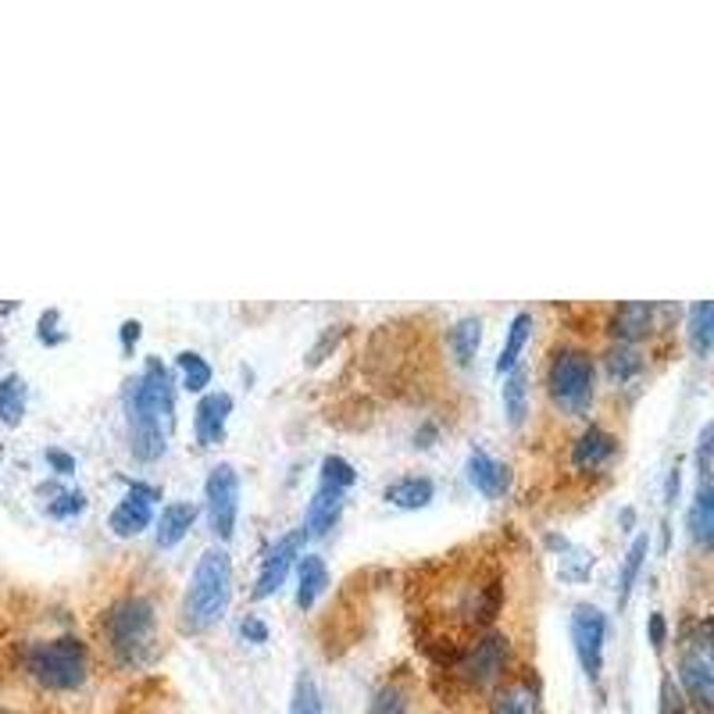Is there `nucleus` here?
<instances>
[{"mask_svg":"<svg viewBox=\"0 0 714 714\" xmlns=\"http://www.w3.org/2000/svg\"><path fill=\"white\" fill-rule=\"evenodd\" d=\"M126 421L129 451L140 461H157L168 447V429L176 421V393L168 368L151 357L147 368L126 382Z\"/></svg>","mask_w":714,"mask_h":714,"instance_id":"nucleus-1","label":"nucleus"},{"mask_svg":"<svg viewBox=\"0 0 714 714\" xmlns=\"http://www.w3.org/2000/svg\"><path fill=\"white\" fill-rule=\"evenodd\" d=\"M304 544H308V528H294V533H286L279 544L269 550V558L261 564V575H258V586H254V600H264L272 597V593H279V586L286 583V572L289 564L304 558Z\"/></svg>","mask_w":714,"mask_h":714,"instance_id":"nucleus-9","label":"nucleus"},{"mask_svg":"<svg viewBox=\"0 0 714 714\" xmlns=\"http://www.w3.org/2000/svg\"><path fill=\"white\" fill-rule=\"evenodd\" d=\"M197 522V508L193 504H182V500H176V504H165L162 508V519H157V533H154V544L157 547H176L182 536L190 533V525Z\"/></svg>","mask_w":714,"mask_h":714,"instance_id":"nucleus-19","label":"nucleus"},{"mask_svg":"<svg viewBox=\"0 0 714 714\" xmlns=\"http://www.w3.org/2000/svg\"><path fill=\"white\" fill-rule=\"evenodd\" d=\"M343 514V493L340 489H329V486H319L308 504V519H304V528H308V536H325L329 528L340 522Z\"/></svg>","mask_w":714,"mask_h":714,"instance_id":"nucleus-16","label":"nucleus"},{"mask_svg":"<svg viewBox=\"0 0 714 714\" xmlns=\"http://www.w3.org/2000/svg\"><path fill=\"white\" fill-rule=\"evenodd\" d=\"M289 714H325L319 682H314L311 671H300L294 682V700H289Z\"/></svg>","mask_w":714,"mask_h":714,"instance_id":"nucleus-28","label":"nucleus"},{"mask_svg":"<svg viewBox=\"0 0 714 714\" xmlns=\"http://www.w3.org/2000/svg\"><path fill=\"white\" fill-rule=\"evenodd\" d=\"M25 415V379L8 376L0 379V421L4 426H19Z\"/></svg>","mask_w":714,"mask_h":714,"instance_id":"nucleus-27","label":"nucleus"},{"mask_svg":"<svg viewBox=\"0 0 714 714\" xmlns=\"http://www.w3.org/2000/svg\"><path fill=\"white\" fill-rule=\"evenodd\" d=\"M711 454H714V421L700 432V447H697V461H700V472H707L711 465Z\"/></svg>","mask_w":714,"mask_h":714,"instance_id":"nucleus-36","label":"nucleus"},{"mask_svg":"<svg viewBox=\"0 0 714 714\" xmlns=\"http://www.w3.org/2000/svg\"><path fill=\"white\" fill-rule=\"evenodd\" d=\"M233 600V561L222 547H211L197 558L187 597H182V629L207 632L218 626Z\"/></svg>","mask_w":714,"mask_h":714,"instance_id":"nucleus-2","label":"nucleus"},{"mask_svg":"<svg viewBox=\"0 0 714 714\" xmlns=\"http://www.w3.org/2000/svg\"><path fill=\"white\" fill-rule=\"evenodd\" d=\"M646 550H651V539H646V533H640L636 539H632V547L626 554V564H621V575H618V607L629 604V593H632V586H636V579H640V568L646 561Z\"/></svg>","mask_w":714,"mask_h":714,"instance_id":"nucleus-25","label":"nucleus"},{"mask_svg":"<svg viewBox=\"0 0 714 714\" xmlns=\"http://www.w3.org/2000/svg\"><path fill=\"white\" fill-rule=\"evenodd\" d=\"M593 382H597V365L593 357L579 347H561L550 354L547 365V390L554 396V404L564 412H586L593 401Z\"/></svg>","mask_w":714,"mask_h":714,"instance_id":"nucleus-5","label":"nucleus"},{"mask_svg":"<svg viewBox=\"0 0 714 714\" xmlns=\"http://www.w3.org/2000/svg\"><path fill=\"white\" fill-rule=\"evenodd\" d=\"M372 714H407L412 711V700H407V690L401 682H386V686H379L376 697H372V707H368Z\"/></svg>","mask_w":714,"mask_h":714,"instance_id":"nucleus-31","label":"nucleus"},{"mask_svg":"<svg viewBox=\"0 0 714 714\" xmlns=\"http://www.w3.org/2000/svg\"><path fill=\"white\" fill-rule=\"evenodd\" d=\"M528 336H533V314L519 311V314L511 319V325H508L504 350H500V357H497V376H508V372H514V368H519V357H522V350H525Z\"/></svg>","mask_w":714,"mask_h":714,"instance_id":"nucleus-21","label":"nucleus"},{"mask_svg":"<svg viewBox=\"0 0 714 714\" xmlns=\"http://www.w3.org/2000/svg\"><path fill=\"white\" fill-rule=\"evenodd\" d=\"M233 415V396L229 393H204L193 412V432L201 447H215L226 440V421Z\"/></svg>","mask_w":714,"mask_h":714,"instance_id":"nucleus-11","label":"nucleus"},{"mask_svg":"<svg viewBox=\"0 0 714 714\" xmlns=\"http://www.w3.org/2000/svg\"><path fill=\"white\" fill-rule=\"evenodd\" d=\"M604 632H607V618H604L600 607L575 604V611H572V643H575L579 665H583L590 682H597L600 668H604Z\"/></svg>","mask_w":714,"mask_h":714,"instance_id":"nucleus-8","label":"nucleus"},{"mask_svg":"<svg viewBox=\"0 0 714 714\" xmlns=\"http://www.w3.org/2000/svg\"><path fill=\"white\" fill-rule=\"evenodd\" d=\"M204 500H207V522L222 544L233 539L236 533V514H240V472L229 461H222L207 472L204 483Z\"/></svg>","mask_w":714,"mask_h":714,"instance_id":"nucleus-6","label":"nucleus"},{"mask_svg":"<svg viewBox=\"0 0 714 714\" xmlns=\"http://www.w3.org/2000/svg\"><path fill=\"white\" fill-rule=\"evenodd\" d=\"M83 508H86V497L83 493H61L47 511L55 514V519H72V514H79Z\"/></svg>","mask_w":714,"mask_h":714,"instance_id":"nucleus-33","label":"nucleus"},{"mask_svg":"<svg viewBox=\"0 0 714 714\" xmlns=\"http://www.w3.org/2000/svg\"><path fill=\"white\" fill-rule=\"evenodd\" d=\"M665 632H668V629H665V615L654 611V615H651V643L657 646V651L665 646Z\"/></svg>","mask_w":714,"mask_h":714,"instance_id":"nucleus-37","label":"nucleus"},{"mask_svg":"<svg viewBox=\"0 0 714 714\" xmlns=\"http://www.w3.org/2000/svg\"><path fill=\"white\" fill-rule=\"evenodd\" d=\"M25 668L29 676L47 686V690H79L86 682V671H90V654H86V643L75 640V636H58V640H44V643H33L25 651Z\"/></svg>","mask_w":714,"mask_h":714,"instance_id":"nucleus-4","label":"nucleus"},{"mask_svg":"<svg viewBox=\"0 0 714 714\" xmlns=\"http://www.w3.org/2000/svg\"><path fill=\"white\" fill-rule=\"evenodd\" d=\"M504 415L511 426H522L528 415V372L525 368H514L504 379Z\"/></svg>","mask_w":714,"mask_h":714,"instance_id":"nucleus-23","label":"nucleus"},{"mask_svg":"<svg viewBox=\"0 0 714 714\" xmlns=\"http://www.w3.org/2000/svg\"><path fill=\"white\" fill-rule=\"evenodd\" d=\"M432 497H436V486H432V479H426V475H404V479L386 486V500L393 508H404V511L426 508Z\"/></svg>","mask_w":714,"mask_h":714,"instance_id":"nucleus-20","label":"nucleus"},{"mask_svg":"<svg viewBox=\"0 0 714 714\" xmlns=\"http://www.w3.org/2000/svg\"><path fill=\"white\" fill-rule=\"evenodd\" d=\"M690 536L697 539V547L714 550V479L707 475L700 483L693 508H690Z\"/></svg>","mask_w":714,"mask_h":714,"instance_id":"nucleus-17","label":"nucleus"},{"mask_svg":"<svg viewBox=\"0 0 714 714\" xmlns=\"http://www.w3.org/2000/svg\"><path fill=\"white\" fill-rule=\"evenodd\" d=\"M676 493H679V468H671V475H668V504L676 500Z\"/></svg>","mask_w":714,"mask_h":714,"instance_id":"nucleus-40","label":"nucleus"},{"mask_svg":"<svg viewBox=\"0 0 714 714\" xmlns=\"http://www.w3.org/2000/svg\"><path fill=\"white\" fill-rule=\"evenodd\" d=\"M468 479H472V486L479 489L483 497L497 500V497L508 493L511 472H508V465H500V461L489 457L486 451H472L468 454Z\"/></svg>","mask_w":714,"mask_h":714,"instance_id":"nucleus-14","label":"nucleus"},{"mask_svg":"<svg viewBox=\"0 0 714 714\" xmlns=\"http://www.w3.org/2000/svg\"><path fill=\"white\" fill-rule=\"evenodd\" d=\"M329 586V568L319 554H304L297 564V607L300 611H311L314 600L322 597Z\"/></svg>","mask_w":714,"mask_h":714,"instance_id":"nucleus-15","label":"nucleus"},{"mask_svg":"<svg viewBox=\"0 0 714 714\" xmlns=\"http://www.w3.org/2000/svg\"><path fill=\"white\" fill-rule=\"evenodd\" d=\"M661 714H686V704H682V697L671 679L661 682Z\"/></svg>","mask_w":714,"mask_h":714,"instance_id":"nucleus-34","label":"nucleus"},{"mask_svg":"<svg viewBox=\"0 0 714 714\" xmlns=\"http://www.w3.org/2000/svg\"><path fill=\"white\" fill-rule=\"evenodd\" d=\"M179 368H182V386L190 393H204L211 386V365L197 350H182Z\"/></svg>","mask_w":714,"mask_h":714,"instance_id":"nucleus-29","label":"nucleus"},{"mask_svg":"<svg viewBox=\"0 0 714 714\" xmlns=\"http://www.w3.org/2000/svg\"><path fill=\"white\" fill-rule=\"evenodd\" d=\"M151 500H157V489H154V486H140V483H132L129 497L118 500V508L111 511V519H108L111 533H115V536H122V539L140 536L143 528L151 525V519H154Z\"/></svg>","mask_w":714,"mask_h":714,"instance_id":"nucleus-10","label":"nucleus"},{"mask_svg":"<svg viewBox=\"0 0 714 714\" xmlns=\"http://www.w3.org/2000/svg\"><path fill=\"white\" fill-rule=\"evenodd\" d=\"M615 451H618L615 436L600 426H590V429L579 432V440L572 443V465L579 472H593V468L607 465V461L615 457Z\"/></svg>","mask_w":714,"mask_h":714,"instance_id":"nucleus-13","label":"nucleus"},{"mask_svg":"<svg viewBox=\"0 0 714 714\" xmlns=\"http://www.w3.org/2000/svg\"><path fill=\"white\" fill-rule=\"evenodd\" d=\"M357 483V472L347 457H340V454H329L322 461V483L319 486H329V489H340V493H347V489Z\"/></svg>","mask_w":714,"mask_h":714,"instance_id":"nucleus-30","label":"nucleus"},{"mask_svg":"<svg viewBox=\"0 0 714 714\" xmlns=\"http://www.w3.org/2000/svg\"><path fill=\"white\" fill-rule=\"evenodd\" d=\"M489 714H539V690L533 682H508L489 700Z\"/></svg>","mask_w":714,"mask_h":714,"instance_id":"nucleus-18","label":"nucleus"},{"mask_svg":"<svg viewBox=\"0 0 714 714\" xmlns=\"http://www.w3.org/2000/svg\"><path fill=\"white\" fill-rule=\"evenodd\" d=\"M479 343H483V322L475 319V314L454 322V329H451V350L457 357V365H472V357L479 354Z\"/></svg>","mask_w":714,"mask_h":714,"instance_id":"nucleus-26","label":"nucleus"},{"mask_svg":"<svg viewBox=\"0 0 714 714\" xmlns=\"http://www.w3.org/2000/svg\"><path fill=\"white\" fill-rule=\"evenodd\" d=\"M240 632H243V636H247L250 643H269V626H264V621L254 618V615H247V618H243Z\"/></svg>","mask_w":714,"mask_h":714,"instance_id":"nucleus-35","label":"nucleus"},{"mask_svg":"<svg viewBox=\"0 0 714 714\" xmlns=\"http://www.w3.org/2000/svg\"><path fill=\"white\" fill-rule=\"evenodd\" d=\"M47 461H50V465H55L61 475H72V472H75V457L61 454V451H47Z\"/></svg>","mask_w":714,"mask_h":714,"instance_id":"nucleus-38","label":"nucleus"},{"mask_svg":"<svg viewBox=\"0 0 714 714\" xmlns=\"http://www.w3.org/2000/svg\"><path fill=\"white\" fill-rule=\"evenodd\" d=\"M154 604L147 597H122L118 604L108 607L104 615V636H108L111 654L122 661V665H143L151 654V643H154Z\"/></svg>","mask_w":714,"mask_h":714,"instance_id":"nucleus-3","label":"nucleus"},{"mask_svg":"<svg viewBox=\"0 0 714 714\" xmlns=\"http://www.w3.org/2000/svg\"><path fill=\"white\" fill-rule=\"evenodd\" d=\"M136 340H140V322H122V347L132 350L136 347Z\"/></svg>","mask_w":714,"mask_h":714,"instance_id":"nucleus-39","label":"nucleus"},{"mask_svg":"<svg viewBox=\"0 0 714 714\" xmlns=\"http://www.w3.org/2000/svg\"><path fill=\"white\" fill-rule=\"evenodd\" d=\"M508 661H511V640L504 632H486L483 640H475L465 651L457 671L468 686H475V690H486V686L504 679Z\"/></svg>","mask_w":714,"mask_h":714,"instance_id":"nucleus-7","label":"nucleus"},{"mask_svg":"<svg viewBox=\"0 0 714 714\" xmlns=\"http://www.w3.org/2000/svg\"><path fill=\"white\" fill-rule=\"evenodd\" d=\"M690 347L700 357L714 350V300H700L690 308Z\"/></svg>","mask_w":714,"mask_h":714,"instance_id":"nucleus-24","label":"nucleus"},{"mask_svg":"<svg viewBox=\"0 0 714 714\" xmlns=\"http://www.w3.org/2000/svg\"><path fill=\"white\" fill-rule=\"evenodd\" d=\"M679 679H682V690L690 693L700 707L714 711V665L704 654H697L693 646L679 661Z\"/></svg>","mask_w":714,"mask_h":714,"instance_id":"nucleus-12","label":"nucleus"},{"mask_svg":"<svg viewBox=\"0 0 714 714\" xmlns=\"http://www.w3.org/2000/svg\"><path fill=\"white\" fill-rule=\"evenodd\" d=\"M640 354L636 350H629V347H618L607 354V368H611V376L615 379H629V376H636L640 372Z\"/></svg>","mask_w":714,"mask_h":714,"instance_id":"nucleus-32","label":"nucleus"},{"mask_svg":"<svg viewBox=\"0 0 714 714\" xmlns=\"http://www.w3.org/2000/svg\"><path fill=\"white\" fill-rule=\"evenodd\" d=\"M651 314L654 308L651 304H621V308L615 311V319H611V333L618 340H640L646 329H651Z\"/></svg>","mask_w":714,"mask_h":714,"instance_id":"nucleus-22","label":"nucleus"}]
</instances>
